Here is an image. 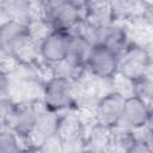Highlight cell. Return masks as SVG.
Wrapping results in <instances>:
<instances>
[{
    "mask_svg": "<svg viewBox=\"0 0 153 153\" xmlns=\"http://www.w3.org/2000/svg\"><path fill=\"white\" fill-rule=\"evenodd\" d=\"M1 51L11 54L25 67H36L43 62L41 56V44L29 35L27 30L16 37L6 48L1 49Z\"/></svg>",
    "mask_w": 153,
    "mask_h": 153,
    "instance_id": "cell-5",
    "label": "cell"
},
{
    "mask_svg": "<svg viewBox=\"0 0 153 153\" xmlns=\"http://www.w3.org/2000/svg\"><path fill=\"white\" fill-rule=\"evenodd\" d=\"M27 30V25H24L18 22L13 20H7L1 23V29H0V48L4 49L6 48L16 37L22 35Z\"/></svg>",
    "mask_w": 153,
    "mask_h": 153,
    "instance_id": "cell-19",
    "label": "cell"
},
{
    "mask_svg": "<svg viewBox=\"0 0 153 153\" xmlns=\"http://www.w3.org/2000/svg\"><path fill=\"white\" fill-rule=\"evenodd\" d=\"M146 48H147L148 56H149V61H148V69H147V75L153 76V42H152L151 44H148Z\"/></svg>",
    "mask_w": 153,
    "mask_h": 153,
    "instance_id": "cell-24",
    "label": "cell"
},
{
    "mask_svg": "<svg viewBox=\"0 0 153 153\" xmlns=\"http://www.w3.org/2000/svg\"><path fill=\"white\" fill-rule=\"evenodd\" d=\"M86 68L98 79H111L118 68V55L109 47L94 44L90 51Z\"/></svg>",
    "mask_w": 153,
    "mask_h": 153,
    "instance_id": "cell-4",
    "label": "cell"
},
{
    "mask_svg": "<svg viewBox=\"0 0 153 153\" xmlns=\"http://www.w3.org/2000/svg\"><path fill=\"white\" fill-rule=\"evenodd\" d=\"M124 100L122 97L115 94V93H109L100 98L98 103L96 104L94 111H93V121L94 123L114 128L118 124Z\"/></svg>",
    "mask_w": 153,
    "mask_h": 153,
    "instance_id": "cell-7",
    "label": "cell"
},
{
    "mask_svg": "<svg viewBox=\"0 0 153 153\" xmlns=\"http://www.w3.org/2000/svg\"><path fill=\"white\" fill-rule=\"evenodd\" d=\"M111 93H115L123 99H128L135 96V81L126 78L124 75L116 73L111 79Z\"/></svg>",
    "mask_w": 153,
    "mask_h": 153,
    "instance_id": "cell-18",
    "label": "cell"
},
{
    "mask_svg": "<svg viewBox=\"0 0 153 153\" xmlns=\"http://www.w3.org/2000/svg\"><path fill=\"white\" fill-rule=\"evenodd\" d=\"M91 124L87 123L84 117L79 114L78 110H72L61 114L57 136L62 143L74 142L79 140H84L86 135V130Z\"/></svg>",
    "mask_w": 153,
    "mask_h": 153,
    "instance_id": "cell-9",
    "label": "cell"
},
{
    "mask_svg": "<svg viewBox=\"0 0 153 153\" xmlns=\"http://www.w3.org/2000/svg\"><path fill=\"white\" fill-rule=\"evenodd\" d=\"M84 19L99 29L115 23L111 1H84Z\"/></svg>",
    "mask_w": 153,
    "mask_h": 153,
    "instance_id": "cell-12",
    "label": "cell"
},
{
    "mask_svg": "<svg viewBox=\"0 0 153 153\" xmlns=\"http://www.w3.org/2000/svg\"><path fill=\"white\" fill-rule=\"evenodd\" d=\"M18 112V104L13 100L1 97V129H11L14 124Z\"/></svg>",
    "mask_w": 153,
    "mask_h": 153,
    "instance_id": "cell-22",
    "label": "cell"
},
{
    "mask_svg": "<svg viewBox=\"0 0 153 153\" xmlns=\"http://www.w3.org/2000/svg\"><path fill=\"white\" fill-rule=\"evenodd\" d=\"M20 153H33V147H25L20 151Z\"/></svg>",
    "mask_w": 153,
    "mask_h": 153,
    "instance_id": "cell-26",
    "label": "cell"
},
{
    "mask_svg": "<svg viewBox=\"0 0 153 153\" xmlns=\"http://www.w3.org/2000/svg\"><path fill=\"white\" fill-rule=\"evenodd\" d=\"M130 43L131 41L127 24L114 23L104 30L102 44L112 49L117 55H120Z\"/></svg>",
    "mask_w": 153,
    "mask_h": 153,
    "instance_id": "cell-15",
    "label": "cell"
},
{
    "mask_svg": "<svg viewBox=\"0 0 153 153\" xmlns=\"http://www.w3.org/2000/svg\"><path fill=\"white\" fill-rule=\"evenodd\" d=\"M115 23L130 24L141 18L143 1H111Z\"/></svg>",
    "mask_w": 153,
    "mask_h": 153,
    "instance_id": "cell-16",
    "label": "cell"
},
{
    "mask_svg": "<svg viewBox=\"0 0 153 153\" xmlns=\"http://www.w3.org/2000/svg\"><path fill=\"white\" fill-rule=\"evenodd\" d=\"M145 126L153 133V106L149 109V114H148V117H147V121H146Z\"/></svg>",
    "mask_w": 153,
    "mask_h": 153,
    "instance_id": "cell-25",
    "label": "cell"
},
{
    "mask_svg": "<svg viewBox=\"0 0 153 153\" xmlns=\"http://www.w3.org/2000/svg\"><path fill=\"white\" fill-rule=\"evenodd\" d=\"M45 109L42 100L18 104V112L12 130L26 143L27 137L32 133L39 114Z\"/></svg>",
    "mask_w": 153,
    "mask_h": 153,
    "instance_id": "cell-8",
    "label": "cell"
},
{
    "mask_svg": "<svg viewBox=\"0 0 153 153\" xmlns=\"http://www.w3.org/2000/svg\"><path fill=\"white\" fill-rule=\"evenodd\" d=\"M60 116H61V114L44 109L39 114L37 122L35 124V128L26 140V146L27 147H37L41 143H43L44 141H47L48 139L56 136Z\"/></svg>",
    "mask_w": 153,
    "mask_h": 153,
    "instance_id": "cell-11",
    "label": "cell"
},
{
    "mask_svg": "<svg viewBox=\"0 0 153 153\" xmlns=\"http://www.w3.org/2000/svg\"><path fill=\"white\" fill-rule=\"evenodd\" d=\"M86 148L98 153H109L112 146V128L92 123L85 135Z\"/></svg>",
    "mask_w": 153,
    "mask_h": 153,
    "instance_id": "cell-14",
    "label": "cell"
},
{
    "mask_svg": "<svg viewBox=\"0 0 153 153\" xmlns=\"http://www.w3.org/2000/svg\"><path fill=\"white\" fill-rule=\"evenodd\" d=\"M2 23L13 20L27 25L32 19V1L26 0H2L0 1Z\"/></svg>",
    "mask_w": 153,
    "mask_h": 153,
    "instance_id": "cell-13",
    "label": "cell"
},
{
    "mask_svg": "<svg viewBox=\"0 0 153 153\" xmlns=\"http://www.w3.org/2000/svg\"><path fill=\"white\" fill-rule=\"evenodd\" d=\"M84 153H98V152H96V151H92V149H85V152Z\"/></svg>",
    "mask_w": 153,
    "mask_h": 153,
    "instance_id": "cell-27",
    "label": "cell"
},
{
    "mask_svg": "<svg viewBox=\"0 0 153 153\" xmlns=\"http://www.w3.org/2000/svg\"><path fill=\"white\" fill-rule=\"evenodd\" d=\"M148 61L149 56L147 48L131 42L118 55L117 73L133 81H136L147 74Z\"/></svg>",
    "mask_w": 153,
    "mask_h": 153,
    "instance_id": "cell-3",
    "label": "cell"
},
{
    "mask_svg": "<svg viewBox=\"0 0 153 153\" xmlns=\"http://www.w3.org/2000/svg\"><path fill=\"white\" fill-rule=\"evenodd\" d=\"M92 47L93 45L90 42H87L85 38L72 33L69 51L66 59H68L71 62H73L79 67H86V62Z\"/></svg>",
    "mask_w": 153,
    "mask_h": 153,
    "instance_id": "cell-17",
    "label": "cell"
},
{
    "mask_svg": "<svg viewBox=\"0 0 153 153\" xmlns=\"http://www.w3.org/2000/svg\"><path fill=\"white\" fill-rule=\"evenodd\" d=\"M72 33L61 30H53L41 43L42 60L53 65L65 60L69 51Z\"/></svg>",
    "mask_w": 153,
    "mask_h": 153,
    "instance_id": "cell-6",
    "label": "cell"
},
{
    "mask_svg": "<svg viewBox=\"0 0 153 153\" xmlns=\"http://www.w3.org/2000/svg\"><path fill=\"white\" fill-rule=\"evenodd\" d=\"M24 142L13 130L1 129L0 133V153H20L26 146L22 145Z\"/></svg>",
    "mask_w": 153,
    "mask_h": 153,
    "instance_id": "cell-20",
    "label": "cell"
},
{
    "mask_svg": "<svg viewBox=\"0 0 153 153\" xmlns=\"http://www.w3.org/2000/svg\"><path fill=\"white\" fill-rule=\"evenodd\" d=\"M149 109L151 108L143 100H141L135 96L126 99L118 124L116 127L130 131L143 127L146 124Z\"/></svg>",
    "mask_w": 153,
    "mask_h": 153,
    "instance_id": "cell-10",
    "label": "cell"
},
{
    "mask_svg": "<svg viewBox=\"0 0 153 153\" xmlns=\"http://www.w3.org/2000/svg\"><path fill=\"white\" fill-rule=\"evenodd\" d=\"M44 18L54 30L72 32L84 18V1H44Z\"/></svg>",
    "mask_w": 153,
    "mask_h": 153,
    "instance_id": "cell-1",
    "label": "cell"
},
{
    "mask_svg": "<svg viewBox=\"0 0 153 153\" xmlns=\"http://www.w3.org/2000/svg\"><path fill=\"white\" fill-rule=\"evenodd\" d=\"M42 102L45 109L57 114L76 110L73 81L60 76L49 78L44 82Z\"/></svg>",
    "mask_w": 153,
    "mask_h": 153,
    "instance_id": "cell-2",
    "label": "cell"
},
{
    "mask_svg": "<svg viewBox=\"0 0 153 153\" xmlns=\"http://www.w3.org/2000/svg\"><path fill=\"white\" fill-rule=\"evenodd\" d=\"M135 97L143 100L149 108L153 106V76L146 74L135 81Z\"/></svg>",
    "mask_w": 153,
    "mask_h": 153,
    "instance_id": "cell-21",
    "label": "cell"
},
{
    "mask_svg": "<svg viewBox=\"0 0 153 153\" xmlns=\"http://www.w3.org/2000/svg\"><path fill=\"white\" fill-rule=\"evenodd\" d=\"M124 153H153V149L148 145H146L141 141L134 140L130 143V146L126 149Z\"/></svg>",
    "mask_w": 153,
    "mask_h": 153,
    "instance_id": "cell-23",
    "label": "cell"
}]
</instances>
